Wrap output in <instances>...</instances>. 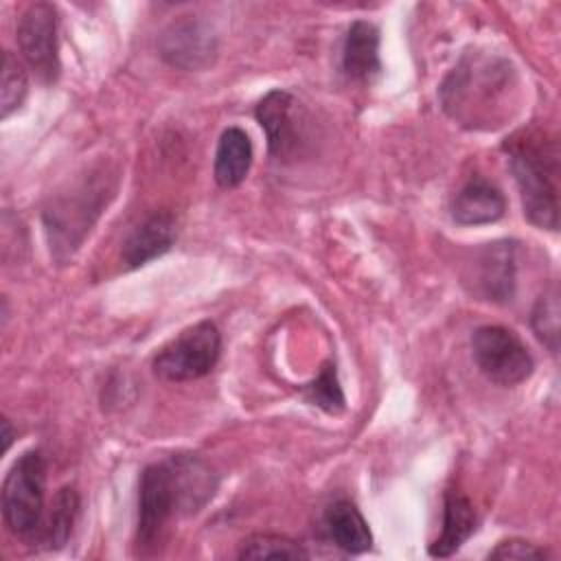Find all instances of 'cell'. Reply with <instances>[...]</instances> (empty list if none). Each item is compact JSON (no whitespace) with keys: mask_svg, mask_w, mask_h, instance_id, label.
<instances>
[{"mask_svg":"<svg viewBox=\"0 0 561 561\" xmlns=\"http://www.w3.org/2000/svg\"><path fill=\"white\" fill-rule=\"evenodd\" d=\"M508 167L519 188L524 217L543 230L559 228V145L543 129L515 131L506 142Z\"/></svg>","mask_w":561,"mask_h":561,"instance_id":"3","label":"cell"},{"mask_svg":"<svg viewBox=\"0 0 561 561\" xmlns=\"http://www.w3.org/2000/svg\"><path fill=\"white\" fill-rule=\"evenodd\" d=\"M77 513H79V493L75 491V486H61L53 497L48 522L42 528V541L50 550H57L68 541Z\"/></svg>","mask_w":561,"mask_h":561,"instance_id":"18","label":"cell"},{"mask_svg":"<svg viewBox=\"0 0 561 561\" xmlns=\"http://www.w3.org/2000/svg\"><path fill=\"white\" fill-rule=\"evenodd\" d=\"M217 491L210 465L197 454H173L167 460L147 465L138 482L136 548L151 552L169 519L195 515Z\"/></svg>","mask_w":561,"mask_h":561,"instance_id":"1","label":"cell"},{"mask_svg":"<svg viewBox=\"0 0 561 561\" xmlns=\"http://www.w3.org/2000/svg\"><path fill=\"white\" fill-rule=\"evenodd\" d=\"M221 333L215 322L202 320L184 329L175 340L162 346L153 362V375L162 381H193L206 377L219 362Z\"/></svg>","mask_w":561,"mask_h":561,"instance_id":"6","label":"cell"},{"mask_svg":"<svg viewBox=\"0 0 561 561\" xmlns=\"http://www.w3.org/2000/svg\"><path fill=\"white\" fill-rule=\"evenodd\" d=\"M112 195V175L94 171L50 202V206L44 210V228L50 243V254L59 263L68 261L77 252Z\"/></svg>","mask_w":561,"mask_h":561,"instance_id":"4","label":"cell"},{"mask_svg":"<svg viewBox=\"0 0 561 561\" xmlns=\"http://www.w3.org/2000/svg\"><path fill=\"white\" fill-rule=\"evenodd\" d=\"M530 327L537 340L552 353H559V291L554 285L543 289L530 311Z\"/></svg>","mask_w":561,"mask_h":561,"instance_id":"20","label":"cell"},{"mask_svg":"<svg viewBox=\"0 0 561 561\" xmlns=\"http://www.w3.org/2000/svg\"><path fill=\"white\" fill-rule=\"evenodd\" d=\"M550 557L552 554L546 548L519 537L504 539L489 552V559H495V561H526V559H550Z\"/></svg>","mask_w":561,"mask_h":561,"instance_id":"23","label":"cell"},{"mask_svg":"<svg viewBox=\"0 0 561 561\" xmlns=\"http://www.w3.org/2000/svg\"><path fill=\"white\" fill-rule=\"evenodd\" d=\"M506 199L502 191L482 175H471L451 202V219L460 226H482L502 219Z\"/></svg>","mask_w":561,"mask_h":561,"instance_id":"12","label":"cell"},{"mask_svg":"<svg viewBox=\"0 0 561 561\" xmlns=\"http://www.w3.org/2000/svg\"><path fill=\"white\" fill-rule=\"evenodd\" d=\"M46 462L39 449L24 451L2 482V519L13 535L31 537L42 526Z\"/></svg>","mask_w":561,"mask_h":561,"instance_id":"5","label":"cell"},{"mask_svg":"<svg viewBox=\"0 0 561 561\" xmlns=\"http://www.w3.org/2000/svg\"><path fill=\"white\" fill-rule=\"evenodd\" d=\"M267 136L270 156L276 160L289 158L298 147V125L294 118V96L287 90H270L254 110Z\"/></svg>","mask_w":561,"mask_h":561,"instance_id":"10","label":"cell"},{"mask_svg":"<svg viewBox=\"0 0 561 561\" xmlns=\"http://www.w3.org/2000/svg\"><path fill=\"white\" fill-rule=\"evenodd\" d=\"M239 559H307L309 552L296 539L272 533H256L241 541Z\"/></svg>","mask_w":561,"mask_h":561,"instance_id":"19","label":"cell"},{"mask_svg":"<svg viewBox=\"0 0 561 561\" xmlns=\"http://www.w3.org/2000/svg\"><path fill=\"white\" fill-rule=\"evenodd\" d=\"M342 70L348 79L359 83H368L379 75V28L373 22L357 20L346 31L342 46Z\"/></svg>","mask_w":561,"mask_h":561,"instance_id":"14","label":"cell"},{"mask_svg":"<svg viewBox=\"0 0 561 561\" xmlns=\"http://www.w3.org/2000/svg\"><path fill=\"white\" fill-rule=\"evenodd\" d=\"M28 79L24 66L13 53L2 55V83H0V116L9 118L26 99Z\"/></svg>","mask_w":561,"mask_h":561,"instance_id":"22","label":"cell"},{"mask_svg":"<svg viewBox=\"0 0 561 561\" xmlns=\"http://www.w3.org/2000/svg\"><path fill=\"white\" fill-rule=\"evenodd\" d=\"M158 50L173 68L206 70L217 59V35L204 20L184 15L162 31Z\"/></svg>","mask_w":561,"mask_h":561,"instance_id":"9","label":"cell"},{"mask_svg":"<svg viewBox=\"0 0 561 561\" xmlns=\"http://www.w3.org/2000/svg\"><path fill=\"white\" fill-rule=\"evenodd\" d=\"M478 530V513L469 497L456 491L445 493L443 502V528L440 535L430 543L432 557H451L462 543Z\"/></svg>","mask_w":561,"mask_h":561,"instance_id":"15","label":"cell"},{"mask_svg":"<svg viewBox=\"0 0 561 561\" xmlns=\"http://www.w3.org/2000/svg\"><path fill=\"white\" fill-rule=\"evenodd\" d=\"M471 351L480 373L497 386L511 388L533 375L530 351L515 331L502 324L478 327L471 335Z\"/></svg>","mask_w":561,"mask_h":561,"instance_id":"7","label":"cell"},{"mask_svg":"<svg viewBox=\"0 0 561 561\" xmlns=\"http://www.w3.org/2000/svg\"><path fill=\"white\" fill-rule=\"evenodd\" d=\"M324 528L329 539L351 554L370 550L373 535L368 522L351 500H335L324 508Z\"/></svg>","mask_w":561,"mask_h":561,"instance_id":"16","label":"cell"},{"mask_svg":"<svg viewBox=\"0 0 561 561\" xmlns=\"http://www.w3.org/2000/svg\"><path fill=\"white\" fill-rule=\"evenodd\" d=\"M2 430H4V432H2V440H4L2 449L7 451V449H9V445H11V436H13V432H11V423H9V419H7V416L2 419Z\"/></svg>","mask_w":561,"mask_h":561,"instance_id":"24","label":"cell"},{"mask_svg":"<svg viewBox=\"0 0 561 561\" xmlns=\"http://www.w3.org/2000/svg\"><path fill=\"white\" fill-rule=\"evenodd\" d=\"M252 164V142L241 127H228L221 131L215 151V182L221 188H237Z\"/></svg>","mask_w":561,"mask_h":561,"instance_id":"17","label":"cell"},{"mask_svg":"<svg viewBox=\"0 0 561 561\" xmlns=\"http://www.w3.org/2000/svg\"><path fill=\"white\" fill-rule=\"evenodd\" d=\"M15 39L24 61L44 83L59 77V46H57V9L50 2L28 4L15 28Z\"/></svg>","mask_w":561,"mask_h":561,"instance_id":"8","label":"cell"},{"mask_svg":"<svg viewBox=\"0 0 561 561\" xmlns=\"http://www.w3.org/2000/svg\"><path fill=\"white\" fill-rule=\"evenodd\" d=\"M476 285L478 291L493 302H508L515 294V243H486L478 254Z\"/></svg>","mask_w":561,"mask_h":561,"instance_id":"13","label":"cell"},{"mask_svg":"<svg viewBox=\"0 0 561 561\" xmlns=\"http://www.w3.org/2000/svg\"><path fill=\"white\" fill-rule=\"evenodd\" d=\"M519 81L511 61L465 53L440 83L443 110L467 129H497L517 110Z\"/></svg>","mask_w":561,"mask_h":561,"instance_id":"2","label":"cell"},{"mask_svg":"<svg viewBox=\"0 0 561 561\" xmlns=\"http://www.w3.org/2000/svg\"><path fill=\"white\" fill-rule=\"evenodd\" d=\"M302 394L309 403L318 405L320 410L329 414H340L346 408V399L337 379V370L333 362H327L320 370V375L302 386Z\"/></svg>","mask_w":561,"mask_h":561,"instance_id":"21","label":"cell"},{"mask_svg":"<svg viewBox=\"0 0 561 561\" xmlns=\"http://www.w3.org/2000/svg\"><path fill=\"white\" fill-rule=\"evenodd\" d=\"M178 226L169 213H151L123 241L121 259L127 270L147 265L169 252L175 243Z\"/></svg>","mask_w":561,"mask_h":561,"instance_id":"11","label":"cell"}]
</instances>
